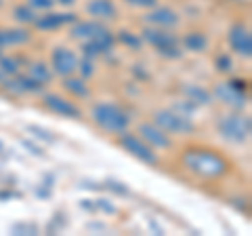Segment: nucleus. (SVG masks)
I'll use <instances>...</instances> for the list:
<instances>
[{
	"label": "nucleus",
	"instance_id": "1",
	"mask_svg": "<svg viewBox=\"0 0 252 236\" xmlns=\"http://www.w3.org/2000/svg\"><path fill=\"white\" fill-rule=\"evenodd\" d=\"M183 164L200 177L217 179L223 177L229 171V162H227L219 152L204 150V148H189L183 154Z\"/></svg>",
	"mask_w": 252,
	"mask_h": 236
},
{
	"label": "nucleus",
	"instance_id": "2",
	"mask_svg": "<svg viewBox=\"0 0 252 236\" xmlns=\"http://www.w3.org/2000/svg\"><path fill=\"white\" fill-rule=\"evenodd\" d=\"M91 116L99 129H103L105 133H114V135L124 133L128 129V122H130L128 114H126L118 104H109V101L94 104L91 110Z\"/></svg>",
	"mask_w": 252,
	"mask_h": 236
},
{
	"label": "nucleus",
	"instance_id": "3",
	"mask_svg": "<svg viewBox=\"0 0 252 236\" xmlns=\"http://www.w3.org/2000/svg\"><path fill=\"white\" fill-rule=\"evenodd\" d=\"M143 38L145 42H149L158 51V55L166 59H181V40L177 38V34H172L168 28H145L143 30Z\"/></svg>",
	"mask_w": 252,
	"mask_h": 236
},
{
	"label": "nucleus",
	"instance_id": "4",
	"mask_svg": "<svg viewBox=\"0 0 252 236\" xmlns=\"http://www.w3.org/2000/svg\"><path fill=\"white\" fill-rule=\"evenodd\" d=\"M217 129L220 133V137L231 141V144H244L250 137V116L246 114H225L219 118Z\"/></svg>",
	"mask_w": 252,
	"mask_h": 236
},
{
	"label": "nucleus",
	"instance_id": "5",
	"mask_svg": "<svg viewBox=\"0 0 252 236\" xmlns=\"http://www.w3.org/2000/svg\"><path fill=\"white\" fill-rule=\"evenodd\" d=\"M154 122L166 133H177V135H191L195 124L189 120V116L179 114L177 110H158L154 114Z\"/></svg>",
	"mask_w": 252,
	"mask_h": 236
},
{
	"label": "nucleus",
	"instance_id": "6",
	"mask_svg": "<svg viewBox=\"0 0 252 236\" xmlns=\"http://www.w3.org/2000/svg\"><path fill=\"white\" fill-rule=\"evenodd\" d=\"M120 146L141 162H145V164H156L158 162V154L152 150V146L145 144L139 135H130V133H126V131L120 133Z\"/></svg>",
	"mask_w": 252,
	"mask_h": 236
},
{
	"label": "nucleus",
	"instance_id": "7",
	"mask_svg": "<svg viewBox=\"0 0 252 236\" xmlns=\"http://www.w3.org/2000/svg\"><path fill=\"white\" fill-rule=\"evenodd\" d=\"M78 55L74 51L65 49V46H57L53 51V57H51V64H53V74H59V76H72L76 70H78Z\"/></svg>",
	"mask_w": 252,
	"mask_h": 236
},
{
	"label": "nucleus",
	"instance_id": "8",
	"mask_svg": "<svg viewBox=\"0 0 252 236\" xmlns=\"http://www.w3.org/2000/svg\"><path fill=\"white\" fill-rule=\"evenodd\" d=\"M215 97L220 101V104L229 106L233 110H244L248 106V93L231 86L229 80H227V82H219L215 86Z\"/></svg>",
	"mask_w": 252,
	"mask_h": 236
},
{
	"label": "nucleus",
	"instance_id": "9",
	"mask_svg": "<svg viewBox=\"0 0 252 236\" xmlns=\"http://www.w3.org/2000/svg\"><path fill=\"white\" fill-rule=\"evenodd\" d=\"M42 104H44V108H49L51 112L59 114V116L82 118V110L80 108H78L76 104H72L69 99H65V97L55 95V93H44V95H42Z\"/></svg>",
	"mask_w": 252,
	"mask_h": 236
},
{
	"label": "nucleus",
	"instance_id": "10",
	"mask_svg": "<svg viewBox=\"0 0 252 236\" xmlns=\"http://www.w3.org/2000/svg\"><path fill=\"white\" fill-rule=\"evenodd\" d=\"M227 38H229L231 49L238 55H242V57H250L252 55V36H250V30L244 26V23H235V26H231Z\"/></svg>",
	"mask_w": 252,
	"mask_h": 236
},
{
	"label": "nucleus",
	"instance_id": "11",
	"mask_svg": "<svg viewBox=\"0 0 252 236\" xmlns=\"http://www.w3.org/2000/svg\"><path fill=\"white\" fill-rule=\"evenodd\" d=\"M139 133H141V139H145V144H149L152 148L168 150V148L172 146V139L168 137V133L162 131L156 122H143V124H139Z\"/></svg>",
	"mask_w": 252,
	"mask_h": 236
},
{
	"label": "nucleus",
	"instance_id": "12",
	"mask_svg": "<svg viewBox=\"0 0 252 236\" xmlns=\"http://www.w3.org/2000/svg\"><path fill=\"white\" fill-rule=\"evenodd\" d=\"M107 26H103L101 21H74V28H72V38L74 40H80V42H86V40H93L101 34L107 32Z\"/></svg>",
	"mask_w": 252,
	"mask_h": 236
},
{
	"label": "nucleus",
	"instance_id": "13",
	"mask_svg": "<svg viewBox=\"0 0 252 236\" xmlns=\"http://www.w3.org/2000/svg\"><path fill=\"white\" fill-rule=\"evenodd\" d=\"M143 21L154 28H168L170 30V28L179 26V15H177V11H172L170 6H160V9L149 11L143 17Z\"/></svg>",
	"mask_w": 252,
	"mask_h": 236
},
{
	"label": "nucleus",
	"instance_id": "14",
	"mask_svg": "<svg viewBox=\"0 0 252 236\" xmlns=\"http://www.w3.org/2000/svg\"><path fill=\"white\" fill-rule=\"evenodd\" d=\"M76 15L74 13H46L42 17H36L34 26L42 32H53V30H59L61 26H67V23H74Z\"/></svg>",
	"mask_w": 252,
	"mask_h": 236
},
{
	"label": "nucleus",
	"instance_id": "15",
	"mask_svg": "<svg viewBox=\"0 0 252 236\" xmlns=\"http://www.w3.org/2000/svg\"><path fill=\"white\" fill-rule=\"evenodd\" d=\"M114 42H116V38H114V34L107 30L105 34H101V36H97V38H93V40L82 42V51H84L86 57H97V55H101V53L112 51Z\"/></svg>",
	"mask_w": 252,
	"mask_h": 236
},
{
	"label": "nucleus",
	"instance_id": "16",
	"mask_svg": "<svg viewBox=\"0 0 252 236\" xmlns=\"http://www.w3.org/2000/svg\"><path fill=\"white\" fill-rule=\"evenodd\" d=\"M2 84L11 93H17V95H21V93H38V91H42V84L36 82L32 76H17V74H15V78L6 76Z\"/></svg>",
	"mask_w": 252,
	"mask_h": 236
},
{
	"label": "nucleus",
	"instance_id": "17",
	"mask_svg": "<svg viewBox=\"0 0 252 236\" xmlns=\"http://www.w3.org/2000/svg\"><path fill=\"white\" fill-rule=\"evenodd\" d=\"M86 13L94 19H114L118 15V9H116L114 0H89Z\"/></svg>",
	"mask_w": 252,
	"mask_h": 236
},
{
	"label": "nucleus",
	"instance_id": "18",
	"mask_svg": "<svg viewBox=\"0 0 252 236\" xmlns=\"http://www.w3.org/2000/svg\"><path fill=\"white\" fill-rule=\"evenodd\" d=\"M32 40V34L26 28H4L0 30V46H17V44H26Z\"/></svg>",
	"mask_w": 252,
	"mask_h": 236
},
{
	"label": "nucleus",
	"instance_id": "19",
	"mask_svg": "<svg viewBox=\"0 0 252 236\" xmlns=\"http://www.w3.org/2000/svg\"><path fill=\"white\" fill-rule=\"evenodd\" d=\"M181 91L185 93V99L193 101L195 106H208V104H212V95L206 89H204V86H200V84H183V86H181Z\"/></svg>",
	"mask_w": 252,
	"mask_h": 236
},
{
	"label": "nucleus",
	"instance_id": "20",
	"mask_svg": "<svg viewBox=\"0 0 252 236\" xmlns=\"http://www.w3.org/2000/svg\"><path fill=\"white\" fill-rule=\"evenodd\" d=\"M63 89H65L69 95H74L78 99H89L91 97V89H89V82L84 78H72V76H65L63 80Z\"/></svg>",
	"mask_w": 252,
	"mask_h": 236
},
{
	"label": "nucleus",
	"instance_id": "21",
	"mask_svg": "<svg viewBox=\"0 0 252 236\" xmlns=\"http://www.w3.org/2000/svg\"><path fill=\"white\" fill-rule=\"evenodd\" d=\"M183 44H185V49L191 53H204L208 49V36L202 32H189L183 38Z\"/></svg>",
	"mask_w": 252,
	"mask_h": 236
},
{
	"label": "nucleus",
	"instance_id": "22",
	"mask_svg": "<svg viewBox=\"0 0 252 236\" xmlns=\"http://www.w3.org/2000/svg\"><path fill=\"white\" fill-rule=\"evenodd\" d=\"M30 76L40 84H49L53 80V70L46 64H32L30 66Z\"/></svg>",
	"mask_w": 252,
	"mask_h": 236
},
{
	"label": "nucleus",
	"instance_id": "23",
	"mask_svg": "<svg viewBox=\"0 0 252 236\" xmlns=\"http://www.w3.org/2000/svg\"><path fill=\"white\" fill-rule=\"evenodd\" d=\"M118 40H120L122 44H126V49H132V51H141V49H143V38L137 36L135 32H128V30H120Z\"/></svg>",
	"mask_w": 252,
	"mask_h": 236
},
{
	"label": "nucleus",
	"instance_id": "24",
	"mask_svg": "<svg viewBox=\"0 0 252 236\" xmlns=\"http://www.w3.org/2000/svg\"><path fill=\"white\" fill-rule=\"evenodd\" d=\"M13 15H15V19H17L19 23H34V21H36V17H38L36 11L32 9V6H26V4L15 6Z\"/></svg>",
	"mask_w": 252,
	"mask_h": 236
},
{
	"label": "nucleus",
	"instance_id": "25",
	"mask_svg": "<svg viewBox=\"0 0 252 236\" xmlns=\"http://www.w3.org/2000/svg\"><path fill=\"white\" fill-rule=\"evenodd\" d=\"M19 64H21L19 57H4V55L0 57V70H2L4 76H15L17 74L19 68H21Z\"/></svg>",
	"mask_w": 252,
	"mask_h": 236
},
{
	"label": "nucleus",
	"instance_id": "26",
	"mask_svg": "<svg viewBox=\"0 0 252 236\" xmlns=\"http://www.w3.org/2000/svg\"><path fill=\"white\" fill-rule=\"evenodd\" d=\"M28 131H30L36 139H42V141H46V144H55V141H57V137L51 135V131H46V129H42V127H36V124H28Z\"/></svg>",
	"mask_w": 252,
	"mask_h": 236
},
{
	"label": "nucleus",
	"instance_id": "27",
	"mask_svg": "<svg viewBox=\"0 0 252 236\" xmlns=\"http://www.w3.org/2000/svg\"><path fill=\"white\" fill-rule=\"evenodd\" d=\"M78 70L82 72V78L86 80V78H91L94 74V64H93V57H84L78 61Z\"/></svg>",
	"mask_w": 252,
	"mask_h": 236
},
{
	"label": "nucleus",
	"instance_id": "28",
	"mask_svg": "<svg viewBox=\"0 0 252 236\" xmlns=\"http://www.w3.org/2000/svg\"><path fill=\"white\" fill-rule=\"evenodd\" d=\"M215 66H217V70L219 72H231V68H233V61H231V57L227 53H223V55H219V57L215 59Z\"/></svg>",
	"mask_w": 252,
	"mask_h": 236
},
{
	"label": "nucleus",
	"instance_id": "29",
	"mask_svg": "<svg viewBox=\"0 0 252 236\" xmlns=\"http://www.w3.org/2000/svg\"><path fill=\"white\" fill-rule=\"evenodd\" d=\"M55 4V0H30V6L32 9H38V11H51Z\"/></svg>",
	"mask_w": 252,
	"mask_h": 236
},
{
	"label": "nucleus",
	"instance_id": "30",
	"mask_svg": "<svg viewBox=\"0 0 252 236\" xmlns=\"http://www.w3.org/2000/svg\"><path fill=\"white\" fill-rule=\"evenodd\" d=\"M107 188H109V190H114L116 194H122V196L128 194V188H126L124 184H120V182H116V179H109V182H107Z\"/></svg>",
	"mask_w": 252,
	"mask_h": 236
},
{
	"label": "nucleus",
	"instance_id": "31",
	"mask_svg": "<svg viewBox=\"0 0 252 236\" xmlns=\"http://www.w3.org/2000/svg\"><path fill=\"white\" fill-rule=\"evenodd\" d=\"M132 6H139V9H154L158 4V0H126Z\"/></svg>",
	"mask_w": 252,
	"mask_h": 236
},
{
	"label": "nucleus",
	"instance_id": "32",
	"mask_svg": "<svg viewBox=\"0 0 252 236\" xmlns=\"http://www.w3.org/2000/svg\"><path fill=\"white\" fill-rule=\"evenodd\" d=\"M97 207H99L101 211H105V213H116V207H114L112 202H107L105 198H99V200H97Z\"/></svg>",
	"mask_w": 252,
	"mask_h": 236
},
{
	"label": "nucleus",
	"instance_id": "33",
	"mask_svg": "<svg viewBox=\"0 0 252 236\" xmlns=\"http://www.w3.org/2000/svg\"><path fill=\"white\" fill-rule=\"evenodd\" d=\"M21 146L23 148H28V150L32 152V154H36V156H42L44 152H42V148H38V146H34L32 141H26V139H21Z\"/></svg>",
	"mask_w": 252,
	"mask_h": 236
},
{
	"label": "nucleus",
	"instance_id": "34",
	"mask_svg": "<svg viewBox=\"0 0 252 236\" xmlns=\"http://www.w3.org/2000/svg\"><path fill=\"white\" fill-rule=\"evenodd\" d=\"M229 84H231V86H235V89H240V91H246V89H248L246 80H238V78H233V80H229Z\"/></svg>",
	"mask_w": 252,
	"mask_h": 236
},
{
	"label": "nucleus",
	"instance_id": "35",
	"mask_svg": "<svg viewBox=\"0 0 252 236\" xmlns=\"http://www.w3.org/2000/svg\"><path fill=\"white\" fill-rule=\"evenodd\" d=\"M57 2L63 6H72V4H76V0H57Z\"/></svg>",
	"mask_w": 252,
	"mask_h": 236
},
{
	"label": "nucleus",
	"instance_id": "36",
	"mask_svg": "<svg viewBox=\"0 0 252 236\" xmlns=\"http://www.w3.org/2000/svg\"><path fill=\"white\" fill-rule=\"evenodd\" d=\"M4 78H6V76L2 74V70H0V82H4Z\"/></svg>",
	"mask_w": 252,
	"mask_h": 236
},
{
	"label": "nucleus",
	"instance_id": "37",
	"mask_svg": "<svg viewBox=\"0 0 252 236\" xmlns=\"http://www.w3.org/2000/svg\"><path fill=\"white\" fill-rule=\"evenodd\" d=\"M0 57H2V46H0Z\"/></svg>",
	"mask_w": 252,
	"mask_h": 236
},
{
	"label": "nucleus",
	"instance_id": "38",
	"mask_svg": "<svg viewBox=\"0 0 252 236\" xmlns=\"http://www.w3.org/2000/svg\"><path fill=\"white\" fill-rule=\"evenodd\" d=\"M0 152H2V144H0Z\"/></svg>",
	"mask_w": 252,
	"mask_h": 236
},
{
	"label": "nucleus",
	"instance_id": "39",
	"mask_svg": "<svg viewBox=\"0 0 252 236\" xmlns=\"http://www.w3.org/2000/svg\"><path fill=\"white\" fill-rule=\"evenodd\" d=\"M0 4H2V0H0Z\"/></svg>",
	"mask_w": 252,
	"mask_h": 236
}]
</instances>
